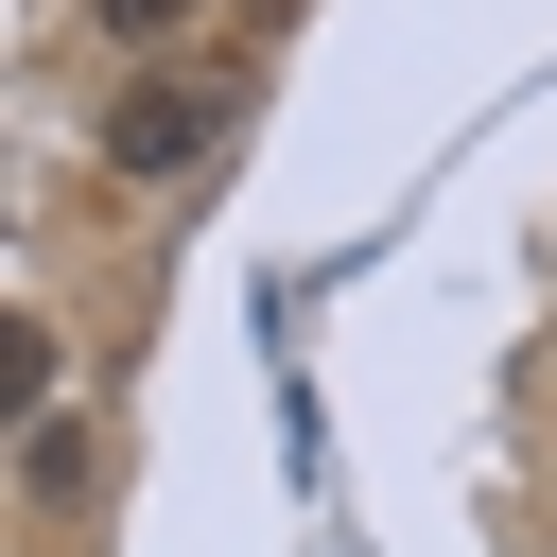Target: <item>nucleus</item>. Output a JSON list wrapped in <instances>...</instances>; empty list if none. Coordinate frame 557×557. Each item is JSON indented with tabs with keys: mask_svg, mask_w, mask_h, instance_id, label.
<instances>
[{
	"mask_svg": "<svg viewBox=\"0 0 557 557\" xmlns=\"http://www.w3.org/2000/svg\"><path fill=\"white\" fill-rule=\"evenodd\" d=\"M226 122H244V70H139V87L104 104V174H122V191H174V174L226 157Z\"/></svg>",
	"mask_w": 557,
	"mask_h": 557,
	"instance_id": "1",
	"label": "nucleus"
},
{
	"mask_svg": "<svg viewBox=\"0 0 557 557\" xmlns=\"http://www.w3.org/2000/svg\"><path fill=\"white\" fill-rule=\"evenodd\" d=\"M87 17H104V35H122V52H157V35H174V17H191V0H87Z\"/></svg>",
	"mask_w": 557,
	"mask_h": 557,
	"instance_id": "2",
	"label": "nucleus"
}]
</instances>
